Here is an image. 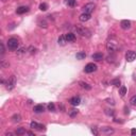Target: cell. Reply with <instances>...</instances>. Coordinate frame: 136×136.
<instances>
[{"label":"cell","instance_id":"cell-13","mask_svg":"<svg viewBox=\"0 0 136 136\" xmlns=\"http://www.w3.org/2000/svg\"><path fill=\"white\" fill-rule=\"evenodd\" d=\"M27 12H29V8L28 6H24V5L19 6V8H17V10H16V13L19 15L24 14V13H27Z\"/></svg>","mask_w":136,"mask_h":136},{"label":"cell","instance_id":"cell-31","mask_svg":"<svg viewBox=\"0 0 136 136\" xmlns=\"http://www.w3.org/2000/svg\"><path fill=\"white\" fill-rule=\"evenodd\" d=\"M105 114L108 115V116H113V115H114V111L113 110H105Z\"/></svg>","mask_w":136,"mask_h":136},{"label":"cell","instance_id":"cell-27","mask_svg":"<svg viewBox=\"0 0 136 136\" xmlns=\"http://www.w3.org/2000/svg\"><path fill=\"white\" fill-rule=\"evenodd\" d=\"M39 10L40 11H47L48 10V5H47V3H40Z\"/></svg>","mask_w":136,"mask_h":136},{"label":"cell","instance_id":"cell-21","mask_svg":"<svg viewBox=\"0 0 136 136\" xmlns=\"http://www.w3.org/2000/svg\"><path fill=\"white\" fill-rule=\"evenodd\" d=\"M80 86L82 88H84V89H86V90H90V89H92V86L88 85L87 83H85V82H80Z\"/></svg>","mask_w":136,"mask_h":136},{"label":"cell","instance_id":"cell-15","mask_svg":"<svg viewBox=\"0 0 136 136\" xmlns=\"http://www.w3.org/2000/svg\"><path fill=\"white\" fill-rule=\"evenodd\" d=\"M65 38H66V40L68 43L74 42V40H76V35H74L73 33H67V34H65Z\"/></svg>","mask_w":136,"mask_h":136},{"label":"cell","instance_id":"cell-26","mask_svg":"<svg viewBox=\"0 0 136 136\" xmlns=\"http://www.w3.org/2000/svg\"><path fill=\"white\" fill-rule=\"evenodd\" d=\"M67 1V4L69 6H71V8H73V6L77 5V0H66Z\"/></svg>","mask_w":136,"mask_h":136},{"label":"cell","instance_id":"cell-35","mask_svg":"<svg viewBox=\"0 0 136 136\" xmlns=\"http://www.w3.org/2000/svg\"><path fill=\"white\" fill-rule=\"evenodd\" d=\"M131 134H132V135H136V129H132V130H131Z\"/></svg>","mask_w":136,"mask_h":136},{"label":"cell","instance_id":"cell-38","mask_svg":"<svg viewBox=\"0 0 136 136\" xmlns=\"http://www.w3.org/2000/svg\"><path fill=\"white\" fill-rule=\"evenodd\" d=\"M2 1H3V2H5V1H6V0H2Z\"/></svg>","mask_w":136,"mask_h":136},{"label":"cell","instance_id":"cell-8","mask_svg":"<svg viewBox=\"0 0 136 136\" xmlns=\"http://www.w3.org/2000/svg\"><path fill=\"white\" fill-rule=\"evenodd\" d=\"M120 27H121V29H123V30H128V29L131 28V21L128 19H124V20H121V22H120Z\"/></svg>","mask_w":136,"mask_h":136},{"label":"cell","instance_id":"cell-30","mask_svg":"<svg viewBox=\"0 0 136 136\" xmlns=\"http://www.w3.org/2000/svg\"><path fill=\"white\" fill-rule=\"evenodd\" d=\"M48 110L49 111H54V110H55V106H54V104L52 103V102L48 104Z\"/></svg>","mask_w":136,"mask_h":136},{"label":"cell","instance_id":"cell-24","mask_svg":"<svg viewBox=\"0 0 136 136\" xmlns=\"http://www.w3.org/2000/svg\"><path fill=\"white\" fill-rule=\"evenodd\" d=\"M119 94H120V96H121V97H123L124 95L126 94V86H121V87H120Z\"/></svg>","mask_w":136,"mask_h":136},{"label":"cell","instance_id":"cell-11","mask_svg":"<svg viewBox=\"0 0 136 136\" xmlns=\"http://www.w3.org/2000/svg\"><path fill=\"white\" fill-rule=\"evenodd\" d=\"M114 132H115L114 129L108 128V126H105V128L101 129V133H102V134H105V135H111V134H113Z\"/></svg>","mask_w":136,"mask_h":136},{"label":"cell","instance_id":"cell-32","mask_svg":"<svg viewBox=\"0 0 136 136\" xmlns=\"http://www.w3.org/2000/svg\"><path fill=\"white\" fill-rule=\"evenodd\" d=\"M26 51H27V49L24 48V47H22V48H20L19 50L17 51V53H18V54H22V53H24Z\"/></svg>","mask_w":136,"mask_h":136},{"label":"cell","instance_id":"cell-7","mask_svg":"<svg viewBox=\"0 0 136 136\" xmlns=\"http://www.w3.org/2000/svg\"><path fill=\"white\" fill-rule=\"evenodd\" d=\"M136 58V52L135 51H128L126 54V60L128 61V62H133Z\"/></svg>","mask_w":136,"mask_h":136},{"label":"cell","instance_id":"cell-4","mask_svg":"<svg viewBox=\"0 0 136 136\" xmlns=\"http://www.w3.org/2000/svg\"><path fill=\"white\" fill-rule=\"evenodd\" d=\"M77 31H78L79 34H81L82 36H85V37H90V31L88 29L84 28V27H77Z\"/></svg>","mask_w":136,"mask_h":136},{"label":"cell","instance_id":"cell-12","mask_svg":"<svg viewBox=\"0 0 136 136\" xmlns=\"http://www.w3.org/2000/svg\"><path fill=\"white\" fill-rule=\"evenodd\" d=\"M30 126H31L32 129H37V130H44V129H45V126H44V124H39V123H37V122H35V121H32V122H31Z\"/></svg>","mask_w":136,"mask_h":136},{"label":"cell","instance_id":"cell-22","mask_svg":"<svg viewBox=\"0 0 136 136\" xmlns=\"http://www.w3.org/2000/svg\"><path fill=\"white\" fill-rule=\"evenodd\" d=\"M77 114H78V110H77V108H72V110L69 111V116L72 117V118H73V117H76Z\"/></svg>","mask_w":136,"mask_h":136},{"label":"cell","instance_id":"cell-1","mask_svg":"<svg viewBox=\"0 0 136 136\" xmlns=\"http://www.w3.org/2000/svg\"><path fill=\"white\" fill-rule=\"evenodd\" d=\"M6 46H8L9 50L14 51V50H16V49L18 48V46H19V42H18L17 38L12 37V38H10V39L8 40V43H6Z\"/></svg>","mask_w":136,"mask_h":136},{"label":"cell","instance_id":"cell-2","mask_svg":"<svg viewBox=\"0 0 136 136\" xmlns=\"http://www.w3.org/2000/svg\"><path fill=\"white\" fill-rule=\"evenodd\" d=\"M117 47H118V44L115 39H110L106 44V48H107V51L110 53H114L117 50Z\"/></svg>","mask_w":136,"mask_h":136},{"label":"cell","instance_id":"cell-19","mask_svg":"<svg viewBox=\"0 0 136 136\" xmlns=\"http://www.w3.org/2000/svg\"><path fill=\"white\" fill-rule=\"evenodd\" d=\"M15 133H16V135H24V134H27V131L24 128H17Z\"/></svg>","mask_w":136,"mask_h":136},{"label":"cell","instance_id":"cell-3","mask_svg":"<svg viewBox=\"0 0 136 136\" xmlns=\"http://www.w3.org/2000/svg\"><path fill=\"white\" fill-rule=\"evenodd\" d=\"M15 85H16V77H15V76H11L10 78L8 79L6 83H5L6 89H8V90H12L13 88L15 87Z\"/></svg>","mask_w":136,"mask_h":136},{"label":"cell","instance_id":"cell-14","mask_svg":"<svg viewBox=\"0 0 136 136\" xmlns=\"http://www.w3.org/2000/svg\"><path fill=\"white\" fill-rule=\"evenodd\" d=\"M92 58L95 61H97V62H99V61H102V58H103V54L100 53V52H97V53H94L92 55Z\"/></svg>","mask_w":136,"mask_h":136},{"label":"cell","instance_id":"cell-33","mask_svg":"<svg viewBox=\"0 0 136 136\" xmlns=\"http://www.w3.org/2000/svg\"><path fill=\"white\" fill-rule=\"evenodd\" d=\"M0 46H1V56H2L4 53H5V49H4V45H3V43H1V44H0Z\"/></svg>","mask_w":136,"mask_h":136},{"label":"cell","instance_id":"cell-9","mask_svg":"<svg viewBox=\"0 0 136 136\" xmlns=\"http://www.w3.org/2000/svg\"><path fill=\"white\" fill-rule=\"evenodd\" d=\"M90 14L89 13H83V14H81L80 15V17H79V19H80V21H82V22H85V21H88V20L90 19Z\"/></svg>","mask_w":136,"mask_h":136},{"label":"cell","instance_id":"cell-17","mask_svg":"<svg viewBox=\"0 0 136 136\" xmlns=\"http://www.w3.org/2000/svg\"><path fill=\"white\" fill-rule=\"evenodd\" d=\"M76 58H77V60H84L86 58V53L84 51H80L76 54Z\"/></svg>","mask_w":136,"mask_h":136},{"label":"cell","instance_id":"cell-23","mask_svg":"<svg viewBox=\"0 0 136 136\" xmlns=\"http://www.w3.org/2000/svg\"><path fill=\"white\" fill-rule=\"evenodd\" d=\"M38 24H39V27H42V28H47V26H48V24H47V21L45 19H40L39 21H38Z\"/></svg>","mask_w":136,"mask_h":136},{"label":"cell","instance_id":"cell-34","mask_svg":"<svg viewBox=\"0 0 136 136\" xmlns=\"http://www.w3.org/2000/svg\"><path fill=\"white\" fill-rule=\"evenodd\" d=\"M29 52H30L31 54H34V53H35V52H36V48H34V47L31 46L30 48H29Z\"/></svg>","mask_w":136,"mask_h":136},{"label":"cell","instance_id":"cell-25","mask_svg":"<svg viewBox=\"0 0 136 136\" xmlns=\"http://www.w3.org/2000/svg\"><path fill=\"white\" fill-rule=\"evenodd\" d=\"M111 84L115 85V86H119L120 84H121V82H120L119 79H113V80L111 81Z\"/></svg>","mask_w":136,"mask_h":136},{"label":"cell","instance_id":"cell-16","mask_svg":"<svg viewBox=\"0 0 136 136\" xmlns=\"http://www.w3.org/2000/svg\"><path fill=\"white\" fill-rule=\"evenodd\" d=\"M33 110L35 113H43L45 111V106L43 105V104H37V105L34 106Z\"/></svg>","mask_w":136,"mask_h":136},{"label":"cell","instance_id":"cell-28","mask_svg":"<svg viewBox=\"0 0 136 136\" xmlns=\"http://www.w3.org/2000/svg\"><path fill=\"white\" fill-rule=\"evenodd\" d=\"M0 65H1V68H6V67H9V63L4 62V60H1V62H0Z\"/></svg>","mask_w":136,"mask_h":136},{"label":"cell","instance_id":"cell-5","mask_svg":"<svg viewBox=\"0 0 136 136\" xmlns=\"http://www.w3.org/2000/svg\"><path fill=\"white\" fill-rule=\"evenodd\" d=\"M96 70H97V65L94 64V63H88L84 68V71L86 73H92V72L96 71Z\"/></svg>","mask_w":136,"mask_h":136},{"label":"cell","instance_id":"cell-37","mask_svg":"<svg viewBox=\"0 0 136 136\" xmlns=\"http://www.w3.org/2000/svg\"><path fill=\"white\" fill-rule=\"evenodd\" d=\"M5 136H12V133H5Z\"/></svg>","mask_w":136,"mask_h":136},{"label":"cell","instance_id":"cell-6","mask_svg":"<svg viewBox=\"0 0 136 136\" xmlns=\"http://www.w3.org/2000/svg\"><path fill=\"white\" fill-rule=\"evenodd\" d=\"M95 8H96V4L92 3V2H89V3H86L84 6H83V10H84L85 13H92V11L95 10Z\"/></svg>","mask_w":136,"mask_h":136},{"label":"cell","instance_id":"cell-29","mask_svg":"<svg viewBox=\"0 0 136 136\" xmlns=\"http://www.w3.org/2000/svg\"><path fill=\"white\" fill-rule=\"evenodd\" d=\"M130 103L132 104V105H136V95L135 96H133L132 98L130 99Z\"/></svg>","mask_w":136,"mask_h":136},{"label":"cell","instance_id":"cell-36","mask_svg":"<svg viewBox=\"0 0 136 136\" xmlns=\"http://www.w3.org/2000/svg\"><path fill=\"white\" fill-rule=\"evenodd\" d=\"M92 133L95 135H98V132H97V130H95V129H92Z\"/></svg>","mask_w":136,"mask_h":136},{"label":"cell","instance_id":"cell-10","mask_svg":"<svg viewBox=\"0 0 136 136\" xmlns=\"http://www.w3.org/2000/svg\"><path fill=\"white\" fill-rule=\"evenodd\" d=\"M69 102H70L71 105L77 106V105H79V104L81 103V99H80V97H72V98L69 100Z\"/></svg>","mask_w":136,"mask_h":136},{"label":"cell","instance_id":"cell-18","mask_svg":"<svg viewBox=\"0 0 136 136\" xmlns=\"http://www.w3.org/2000/svg\"><path fill=\"white\" fill-rule=\"evenodd\" d=\"M58 45H61V46H64V45L67 43L66 38H65V35L60 36V37H58Z\"/></svg>","mask_w":136,"mask_h":136},{"label":"cell","instance_id":"cell-20","mask_svg":"<svg viewBox=\"0 0 136 136\" xmlns=\"http://www.w3.org/2000/svg\"><path fill=\"white\" fill-rule=\"evenodd\" d=\"M21 120V116L19 114H15L12 116V121L13 122H19Z\"/></svg>","mask_w":136,"mask_h":136}]
</instances>
